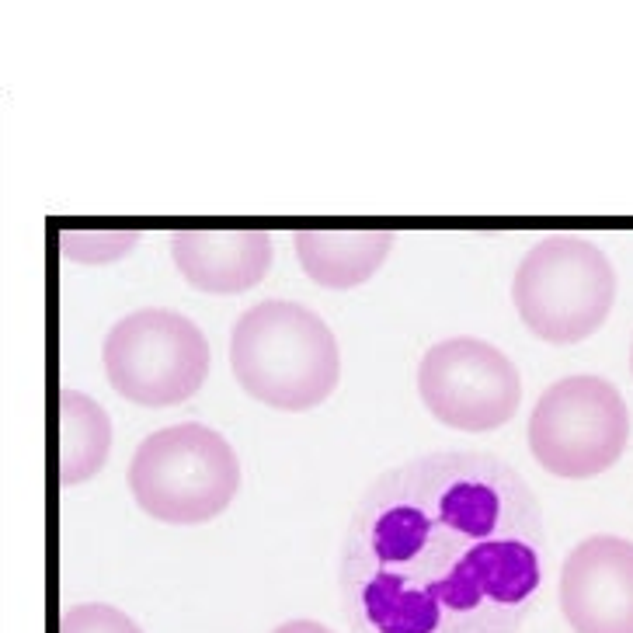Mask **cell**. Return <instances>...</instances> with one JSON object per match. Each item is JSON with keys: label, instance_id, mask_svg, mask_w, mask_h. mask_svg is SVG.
Wrapping results in <instances>:
<instances>
[{"label": "cell", "instance_id": "cell-1", "mask_svg": "<svg viewBox=\"0 0 633 633\" xmlns=\"http://www.w3.org/2000/svg\"><path fill=\"white\" fill-rule=\"evenodd\" d=\"M543 512L487 453L387 470L355 508L338 560L352 633H515L543 585Z\"/></svg>", "mask_w": 633, "mask_h": 633}, {"label": "cell", "instance_id": "cell-9", "mask_svg": "<svg viewBox=\"0 0 633 633\" xmlns=\"http://www.w3.org/2000/svg\"><path fill=\"white\" fill-rule=\"evenodd\" d=\"M268 230H178L171 258L181 279L199 293L234 296L254 289L272 268Z\"/></svg>", "mask_w": 633, "mask_h": 633}, {"label": "cell", "instance_id": "cell-4", "mask_svg": "<svg viewBox=\"0 0 633 633\" xmlns=\"http://www.w3.org/2000/svg\"><path fill=\"white\" fill-rule=\"evenodd\" d=\"M512 303L536 338L578 345L606 324L616 303L613 261L578 234L543 237L515 268Z\"/></svg>", "mask_w": 633, "mask_h": 633}, {"label": "cell", "instance_id": "cell-15", "mask_svg": "<svg viewBox=\"0 0 633 633\" xmlns=\"http://www.w3.org/2000/svg\"><path fill=\"white\" fill-rule=\"evenodd\" d=\"M630 369H633V345H630Z\"/></svg>", "mask_w": 633, "mask_h": 633}, {"label": "cell", "instance_id": "cell-2", "mask_svg": "<svg viewBox=\"0 0 633 633\" xmlns=\"http://www.w3.org/2000/svg\"><path fill=\"white\" fill-rule=\"evenodd\" d=\"M230 366L240 390L275 411H310L341 380L331 327L293 300H265L240 314L230 334Z\"/></svg>", "mask_w": 633, "mask_h": 633}, {"label": "cell", "instance_id": "cell-10", "mask_svg": "<svg viewBox=\"0 0 633 633\" xmlns=\"http://www.w3.org/2000/svg\"><path fill=\"white\" fill-rule=\"evenodd\" d=\"M303 272L324 289H355L387 261L394 234L387 230H300L293 237Z\"/></svg>", "mask_w": 633, "mask_h": 633}, {"label": "cell", "instance_id": "cell-8", "mask_svg": "<svg viewBox=\"0 0 633 633\" xmlns=\"http://www.w3.org/2000/svg\"><path fill=\"white\" fill-rule=\"evenodd\" d=\"M560 613L574 633H633V543L581 540L560 567Z\"/></svg>", "mask_w": 633, "mask_h": 633}, {"label": "cell", "instance_id": "cell-11", "mask_svg": "<svg viewBox=\"0 0 633 633\" xmlns=\"http://www.w3.org/2000/svg\"><path fill=\"white\" fill-rule=\"evenodd\" d=\"M112 449V421L105 407L80 390L60 394V484L74 487L101 474Z\"/></svg>", "mask_w": 633, "mask_h": 633}, {"label": "cell", "instance_id": "cell-12", "mask_svg": "<svg viewBox=\"0 0 633 633\" xmlns=\"http://www.w3.org/2000/svg\"><path fill=\"white\" fill-rule=\"evenodd\" d=\"M136 230H63L60 251L77 265H112L136 247Z\"/></svg>", "mask_w": 633, "mask_h": 633}, {"label": "cell", "instance_id": "cell-6", "mask_svg": "<svg viewBox=\"0 0 633 633\" xmlns=\"http://www.w3.org/2000/svg\"><path fill=\"white\" fill-rule=\"evenodd\" d=\"M101 362L115 394L143 407H174L206 383L209 341L185 314L147 307L108 331Z\"/></svg>", "mask_w": 633, "mask_h": 633}, {"label": "cell", "instance_id": "cell-5", "mask_svg": "<svg viewBox=\"0 0 633 633\" xmlns=\"http://www.w3.org/2000/svg\"><path fill=\"white\" fill-rule=\"evenodd\" d=\"M529 449L547 474L599 477L630 442V407L602 376H567L536 400L526 428Z\"/></svg>", "mask_w": 633, "mask_h": 633}, {"label": "cell", "instance_id": "cell-3", "mask_svg": "<svg viewBox=\"0 0 633 633\" xmlns=\"http://www.w3.org/2000/svg\"><path fill=\"white\" fill-rule=\"evenodd\" d=\"M129 491L157 522L199 526L230 508L240 487L237 453L220 432L185 421L147 435L129 463Z\"/></svg>", "mask_w": 633, "mask_h": 633}, {"label": "cell", "instance_id": "cell-14", "mask_svg": "<svg viewBox=\"0 0 633 633\" xmlns=\"http://www.w3.org/2000/svg\"><path fill=\"white\" fill-rule=\"evenodd\" d=\"M275 633H334V630H327L324 623H314V620H289L282 623V627H275Z\"/></svg>", "mask_w": 633, "mask_h": 633}, {"label": "cell", "instance_id": "cell-7", "mask_svg": "<svg viewBox=\"0 0 633 633\" xmlns=\"http://www.w3.org/2000/svg\"><path fill=\"white\" fill-rule=\"evenodd\" d=\"M418 397L456 432H494L519 411L522 376L501 348L480 338H446L418 362Z\"/></svg>", "mask_w": 633, "mask_h": 633}, {"label": "cell", "instance_id": "cell-13", "mask_svg": "<svg viewBox=\"0 0 633 633\" xmlns=\"http://www.w3.org/2000/svg\"><path fill=\"white\" fill-rule=\"evenodd\" d=\"M60 633H143L122 609L105 602H80L70 606L60 620Z\"/></svg>", "mask_w": 633, "mask_h": 633}]
</instances>
